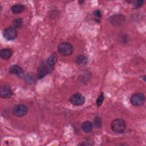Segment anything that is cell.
I'll return each instance as SVG.
<instances>
[{
  "mask_svg": "<svg viewBox=\"0 0 146 146\" xmlns=\"http://www.w3.org/2000/svg\"><path fill=\"white\" fill-rule=\"evenodd\" d=\"M13 95V92L11 88L8 86H2L0 90V96L1 98L7 99Z\"/></svg>",
  "mask_w": 146,
  "mask_h": 146,
  "instance_id": "10",
  "label": "cell"
},
{
  "mask_svg": "<svg viewBox=\"0 0 146 146\" xmlns=\"http://www.w3.org/2000/svg\"><path fill=\"white\" fill-rule=\"evenodd\" d=\"M93 14H94V15L95 16V18L96 19V21H99V19H100L101 18V17H102V13H101L100 10H95V11H94Z\"/></svg>",
  "mask_w": 146,
  "mask_h": 146,
  "instance_id": "19",
  "label": "cell"
},
{
  "mask_svg": "<svg viewBox=\"0 0 146 146\" xmlns=\"http://www.w3.org/2000/svg\"><path fill=\"white\" fill-rule=\"evenodd\" d=\"M26 82L27 83H32L33 82H34V78L31 76V75H29V76H27L26 77Z\"/></svg>",
  "mask_w": 146,
  "mask_h": 146,
  "instance_id": "21",
  "label": "cell"
},
{
  "mask_svg": "<svg viewBox=\"0 0 146 146\" xmlns=\"http://www.w3.org/2000/svg\"><path fill=\"white\" fill-rule=\"evenodd\" d=\"M13 55V51L10 48H2L0 51V57L3 60H7L11 58Z\"/></svg>",
  "mask_w": 146,
  "mask_h": 146,
  "instance_id": "12",
  "label": "cell"
},
{
  "mask_svg": "<svg viewBox=\"0 0 146 146\" xmlns=\"http://www.w3.org/2000/svg\"><path fill=\"white\" fill-rule=\"evenodd\" d=\"M111 127L113 132L116 133H121L124 132L125 129L126 123L123 119L117 118L112 121Z\"/></svg>",
  "mask_w": 146,
  "mask_h": 146,
  "instance_id": "1",
  "label": "cell"
},
{
  "mask_svg": "<svg viewBox=\"0 0 146 146\" xmlns=\"http://www.w3.org/2000/svg\"><path fill=\"white\" fill-rule=\"evenodd\" d=\"M75 62L78 65L84 66L88 63V58L84 55H79L75 58Z\"/></svg>",
  "mask_w": 146,
  "mask_h": 146,
  "instance_id": "13",
  "label": "cell"
},
{
  "mask_svg": "<svg viewBox=\"0 0 146 146\" xmlns=\"http://www.w3.org/2000/svg\"><path fill=\"white\" fill-rule=\"evenodd\" d=\"M48 74H49V73H48V71L46 66L45 62L42 61L41 62V63L39 64V66L38 67V68L37 78L39 79H42Z\"/></svg>",
  "mask_w": 146,
  "mask_h": 146,
  "instance_id": "9",
  "label": "cell"
},
{
  "mask_svg": "<svg viewBox=\"0 0 146 146\" xmlns=\"http://www.w3.org/2000/svg\"><path fill=\"white\" fill-rule=\"evenodd\" d=\"M10 73L16 75L19 77H22L23 75V71L22 68L18 65H13L9 68Z\"/></svg>",
  "mask_w": 146,
  "mask_h": 146,
  "instance_id": "11",
  "label": "cell"
},
{
  "mask_svg": "<svg viewBox=\"0 0 146 146\" xmlns=\"http://www.w3.org/2000/svg\"><path fill=\"white\" fill-rule=\"evenodd\" d=\"M104 94L103 93H101L100 95L99 96V97L98 98V99H96V104L97 105L98 107H100L102 106L103 102V100H104Z\"/></svg>",
  "mask_w": 146,
  "mask_h": 146,
  "instance_id": "18",
  "label": "cell"
},
{
  "mask_svg": "<svg viewBox=\"0 0 146 146\" xmlns=\"http://www.w3.org/2000/svg\"><path fill=\"white\" fill-rule=\"evenodd\" d=\"M29 111V108L22 104L15 105L12 108V113L14 115L17 117H22L27 114Z\"/></svg>",
  "mask_w": 146,
  "mask_h": 146,
  "instance_id": "3",
  "label": "cell"
},
{
  "mask_svg": "<svg viewBox=\"0 0 146 146\" xmlns=\"http://www.w3.org/2000/svg\"><path fill=\"white\" fill-rule=\"evenodd\" d=\"M25 9V6L21 3H17L12 6L11 10L13 14H19L22 13Z\"/></svg>",
  "mask_w": 146,
  "mask_h": 146,
  "instance_id": "14",
  "label": "cell"
},
{
  "mask_svg": "<svg viewBox=\"0 0 146 146\" xmlns=\"http://www.w3.org/2000/svg\"><path fill=\"white\" fill-rule=\"evenodd\" d=\"M57 59H58V56L54 52L45 61V64L49 74L53 71L55 63L57 61Z\"/></svg>",
  "mask_w": 146,
  "mask_h": 146,
  "instance_id": "8",
  "label": "cell"
},
{
  "mask_svg": "<svg viewBox=\"0 0 146 146\" xmlns=\"http://www.w3.org/2000/svg\"><path fill=\"white\" fill-rule=\"evenodd\" d=\"M110 22L113 26L118 27L121 26L125 21V17L121 14L112 15L110 17Z\"/></svg>",
  "mask_w": 146,
  "mask_h": 146,
  "instance_id": "6",
  "label": "cell"
},
{
  "mask_svg": "<svg viewBox=\"0 0 146 146\" xmlns=\"http://www.w3.org/2000/svg\"><path fill=\"white\" fill-rule=\"evenodd\" d=\"M145 100L144 94L141 93H136L132 95L130 98L131 104L135 107H139L143 105Z\"/></svg>",
  "mask_w": 146,
  "mask_h": 146,
  "instance_id": "4",
  "label": "cell"
},
{
  "mask_svg": "<svg viewBox=\"0 0 146 146\" xmlns=\"http://www.w3.org/2000/svg\"><path fill=\"white\" fill-rule=\"evenodd\" d=\"M18 35L17 30L13 26L6 27L3 31L4 38L7 40H14Z\"/></svg>",
  "mask_w": 146,
  "mask_h": 146,
  "instance_id": "5",
  "label": "cell"
},
{
  "mask_svg": "<svg viewBox=\"0 0 146 146\" xmlns=\"http://www.w3.org/2000/svg\"><path fill=\"white\" fill-rule=\"evenodd\" d=\"M94 126L96 128H100L102 126V120L99 116H96L94 119Z\"/></svg>",
  "mask_w": 146,
  "mask_h": 146,
  "instance_id": "17",
  "label": "cell"
},
{
  "mask_svg": "<svg viewBox=\"0 0 146 146\" xmlns=\"http://www.w3.org/2000/svg\"><path fill=\"white\" fill-rule=\"evenodd\" d=\"M58 51L60 54L63 56H70L74 52V47L72 45L66 42H62L60 43L57 47Z\"/></svg>",
  "mask_w": 146,
  "mask_h": 146,
  "instance_id": "2",
  "label": "cell"
},
{
  "mask_svg": "<svg viewBox=\"0 0 146 146\" xmlns=\"http://www.w3.org/2000/svg\"><path fill=\"white\" fill-rule=\"evenodd\" d=\"M81 128L83 131L85 133H90L92 130L93 125L90 121H86L82 123Z\"/></svg>",
  "mask_w": 146,
  "mask_h": 146,
  "instance_id": "15",
  "label": "cell"
},
{
  "mask_svg": "<svg viewBox=\"0 0 146 146\" xmlns=\"http://www.w3.org/2000/svg\"><path fill=\"white\" fill-rule=\"evenodd\" d=\"M143 2L144 1H135L133 3V6L135 9H137V8H139L140 7H141V6L143 5Z\"/></svg>",
  "mask_w": 146,
  "mask_h": 146,
  "instance_id": "20",
  "label": "cell"
},
{
  "mask_svg": "<svg viewBox=\"0 0 146 146\" xmlns=\"http://www.w3.org/2000/svg\"><path fill=\"white\" fill-rule=\"evenodd\" d=\"M70 102L75 106H80L84 103L85 98L81 94L76 93L70 97Z\"/></svg>",
  "mask_w": 146,
  "mask_h": 146,
  "instance_id": "7",
  "label": "cell"
},
{
  "mask_svg": "<svg viewBox=\"0 0 146 146\" xmlns=\"http://www.w3.org/2000/svg\"><path fill=\"white\" fill-rule=\"evenodd\" d=\"M23 24V19L21 18H17L13 21V25L14 27L18 29L21 27Z\"/></svg>",
  "mask_w": 146,
  "mask_h": 146,
  "instance_id": "16",
  "label": "cell"
}]
</instances>
